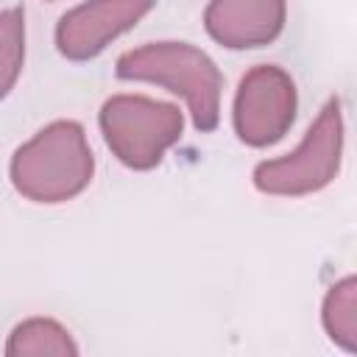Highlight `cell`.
Returning <instances> with one entry per match:
<instances>
[{"label": "cell", "mask_w": 357, "mask_h": 357, "mask_svg": "<svg viewBox=\"0 0 357 357\" xmlns=\"http://www.w3.org/2000/svg\"><path fill=\"white\" fill-rule=\"evenodd\" d=\"M14 190L36 204H61L84 192L95 173V156L84 126L56 120L22 142L11 156Z\"/></svg>", "instance_id": "cell-1"}, {"label": "cell", "mask_w": 357, "mask_h": 357, "mask_svg": "<svg viewBox=\"0 0 357 357\" xmlns=\"http://www.w3.org/2000/svg\"><path fill=\"white\" fill-rule=\"evenodd\" d=\"M123 81H148L181 95L192 126L198 131H215L220 120V89L223 78L218 64L195 45L187 42H151L126 50L114 64Z\"/></svg>", "instance_id": "cell-2"}, {"label": "cell", "mask_w": 357, "mask_h": 357, "mask_svg": "<svg viewBox=\"0 0 357 357\" xmlns=\"http://www.w3.org/2000/svg\"><path fill=\"white\" fill-rule=\"evenodd\" d=\"M98 120L109 151L131 170L156 167L184 128L178 106L145 95H112L100 106Z\"/></svg>", "instance_id": "cell-3"}, {"label": "cell", "mask_w": 357, "mask_h": 357, "mask_svg": "<svg viewBox=\"0 0 357 357\" xmlns=\"http://www.w3.org/2000/svg\"><path fill=\"white\" fill-rule=\"evenodd\" d=\"M343 159V112L340 100L332 98L287 156L259 162L254 167V187L265 195L298 198L324 190L340 170Z\"/></svg>", "instance_id": "cell-4"}, {"label": "cell", "mask_w": 357, "mask_h": 357, "mask_svg": "<svg viewBox=\"0 0 357 357\" xmlns=\"http://www.w3.org/2000/svg\"><path fill=\"white\" fill-rule=\"evenodd\" d=\"M296 84L276 64L251 67L234 95V131L240 142L265 148L282 139L296 120Z\"/></svg>", "instance_id": "cell-5"}, {"label": "cell", "mask_w": 357, "mask_h": 357, "mask_svg": "<svg viewBox=\"0 0 357 357\" xmlns=\"http://www.w3.org/2000/svg\"><path fill=\"white\" fill-rule=\"evenodd\" d=\"M156 0H86L56 25V47L70 61H89L112 39L134 28Z\"/></svg>", "instance_id": "cell-6"}, {"label": "cell", "mask_w": 357, "mask_h": 357, "mask_svg": "<svg viewBox=\"0 0 357 357\" xmlns=\"http://www.w3.org/2000/svg\"><path fill=\"white\" fill-rule=\"evenodd\" d=\"M284 0H209L204 11L206 33L231 50L271 45L284 28Z\"/></svg>", "instance_id": "cell-7"}, {"label": "cell", "mask_w": 357, "mask_h": 357, "mask_svg": "<svg viewBox=\"0 0 357 357\" xmlns=\"http://www.w3.org/2000/svg\"><path fill=\"white\" fill-rule=\"evenodd\" d=\"M8 357H73L78 346L70 332L53 318H28L14 326L6 343Z\"/></svg>", "instance_id": "cell-8"}, {"label": "cell", "mask_w": 357, "mask_h": 357, "mask_svg": "<svg viewBox=\"0 0 357 357\" xmlns=\"http://www.w3.org/2000/svg\"><path fill=\"white\" fill-rule=\"evenodd\" d=\"M326 335L346 351H357V279L346 276L329 287L321 310Z\"/></svg>", "instance_id": "cell-9"}, {"label": "cell", "mask_w": 357, "mask_h": 357, "mask_svg": "<svg viewBox=\"0 0 357 357\" xmlns=\"http://www.w3.org/2000/svg\"><path fill=\"white\" fill-rule=\"evenodd\" d=\"M25 61V14L22 8L0 11V100L14 89Z\"/></svg>", "instance_id": "cell-10"}]
</instances>
